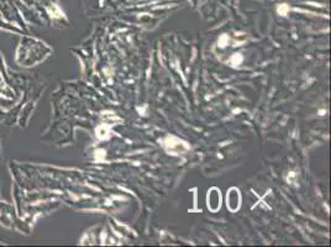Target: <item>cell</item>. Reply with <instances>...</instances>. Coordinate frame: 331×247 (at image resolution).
<instances>
[{
  "label": "cell",
  "instance_id": "1",
  "mask_svg": "<svg viewBox=\"0 0 331 247\" xmlns=\"http://www.w3.org/2000/svg\"><path fill=\"white\" fill-rule=\"evenodd\" d=\"M207 203H208V208L211 210V211H218L221 206V195H220V192L218 188H213L209 190L207 197Z\"/></svg>",
  "mask_w": 331,
  "mask_h": 247
},
{
  "label": "cell",
  "instance_id": "2",
  "mask_svg": "<svg viewBox=\"0 0 331 247\" xmlns=\"http://www.w3.org/2000/svg\"><path fill=\"white\" fill-rule=\"evenodd\" d=\"M241 205V195L236 188L230 189L228 193V208L231 211H236Z\"/></svg>",
  "mask_w": 331,
  "mask_h": 247
}]
</instances>
